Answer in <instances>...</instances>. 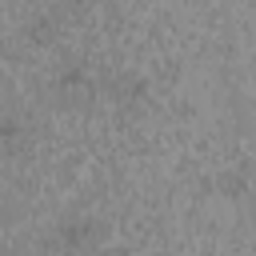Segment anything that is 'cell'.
<instances>
[{
    "instance_id": "cell-1",
    "label": "cell",
    "mask_w": 256,
    "mask_h": 256,
    "mask_svg": "<svg viewBox=\"0 0 256 256\" xmlns=\"http://www.w3.org/2000/svg\"><path fill=\"white\" fill-rule=\"evenodd\" d=\"M52 96L64 108H88L100 96V72L80 56L76 60H60L56 72H52Z\"/></svg>"
},
{
    "instance_id": "cell-2",
    "label": "cell",
    "mask_w": 256,
    "mask_h": 256,
    "mask_svg": "<svg viewBox=\"0 0 256 256\" xmlns=\"http://www.w3.org/2000/svg\"><path fill=\"white\" fill-rule=\"evenodd\" d=\"M100 96L116 112L136 116V112H144L152 104V84H148V76L140 68H112V72L100 76Z\"/></svg>"
},
{
    "instance_id": "cell-3",
    "label": "cell",
    "mask_w": 256,
    "mask_h": 256,
    "mask_svg": "<svg viewBox=\"0 0 256 256\" xmlns=\"http://www.w3.org/2000/svg\"><path fill=\"white\" fill-rule=\"evenodd\" d=\"M104 236H108V224L100 216H64L48 228L44 248H52V252H92L96 244H104Z\"/></svg>"
},
{
    "instance_id": "cell-4",
    "label": "cell",
    "mask_w": 256,
    "mask_h": 256,
    "mask_svg": "<svg viewBox=\"0 0 256 256\" xmlns=\"http://www.w3.org/2000/svg\"><path fill=\"white\" fill-rule=\"evenodd\" d=\"M68 20H72V16H68L60 4H48V8H40V12H32V16L24 20V40H28V44H56Z\"/></svg>"
},
{
    "instance_id": "cell-5",
    "label": "cell",
    "mask_w": 256,
    "mask_h": 256,
    "mask_svg": "<svg viewBox=\"0 0 256 256\" xmlns=\"http://www.w3.org/2000/svg\"><path fill=\"white\" fill-rule=\"evenodd\" d=\"M32 148V120L16 108L0 112V156H24Z\"/></svg>"
},
{
    "instance_id": "cell-6",
    "label": "cell",
    "mask_w": 256,
    "mask_h": 256,
    "mask_svg": "<svg viewBox=\"0 0 256 256\" xmlns=\"http://www.w3.org/2000/svg\"><path fill=\"white\" fill-rule=\"evenodd\" d=\"M220 188H224V196H228V200H244V196H248V188H252V180H248V164L240 160V164L224 168Z\"/></svg>"
},
{
    "instance_id": "cell-7",
    "label": "cell",
    "mask_w": 256,
    "mask_h": 256,
    "mask_svg": "<svg viewBox=\"0 0 256 256\" xmlns=\"http://www.w3.org/2000/svg\"><path fill=\"white\" fill-rule=\"evenodd\" d=\"M68 16H84V12H92V8H100V0H56Z\"/></svg>"
}]
</instances>
